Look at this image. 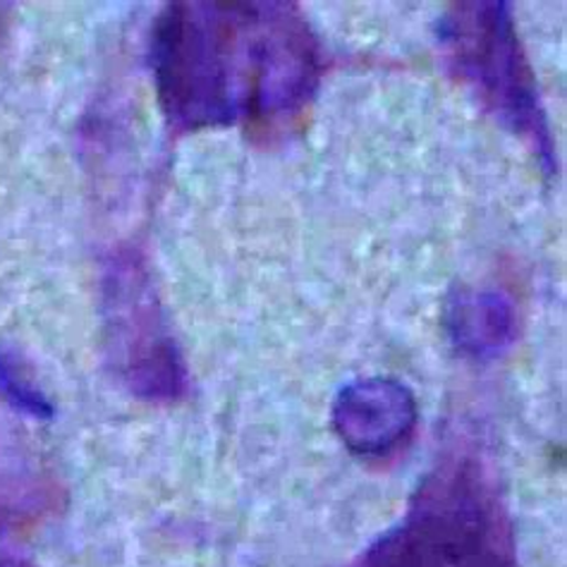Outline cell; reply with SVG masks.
Wrapping results in <instances>:
<instances>
[{
	"mask_svg": "<svg viewBox=\"0 0 567 567\" xmlns=\"http://www.w3.org/2000/svg\"><path fill=\"white\" fill-rule=\"evenodd\" d=\"M0 567H32L27 560L22 558H14V556H6L0 554Z\"/></svg>",
	"mask_w": 567,
	"mask_h": 567,
	"instance_id": "8",
	"label": "cell"
},
{
	"mask_svg": "<svg viewBox=\"0 0 567 567\" xmlns=\"http://www.w3.org/2000/svg\"><path fill=\"white\" fill-rule=\"evenodd\" d=\"M0 391H3V398L10 400L12 408L18 412L37 416V420L53 414L47 395H43L34 385V381L24 374V369L6 354L0 357Z\"/></svg>",
	"mask_w": 567,
	"mask_h": 567,
	"instance_id": "7",
	"label": "cell"
},
{
	"mask_svg": "<svg viewBox=\"0 0 567 567\" xmlns=\"http://www.w3.org/2000/svg\"><path fill=\"white\" fill-rule=\"evenodd\" d=\"M445 63L496 121L529 146L546 175L558 171L556 142L515 12L505 0L447 8L436 29Z\"/></svg>",
	"mask_w": 567,
	"mask_h": 567,
	"instance_id": "3",
	"label": "cell"
},
{
	"mask_svg": "<svg viewBox=\"0 0 567 567\" xmlns=\"http://www.w3.org/2000/svg\"><path fill=\"white\" fill-rule=\"evenodd\" d=\"M333 429L342 445L360 457H385L412 436L420 408L410 388L391 377L348 383L333 402Z\"/></svg>",
	"mask_w": 567,
	"mask_h": 567,
	"instance_id": "5",
	"label": "cell"
},
{
	"mask_svg": "<svg viewBox=\"0 0 567 567\" xmlns=\"http://www.w3.org/2000/svg\"><path fill=\"white\" fill-rule=\"evenodd\" d=\"M103 340L113 374L148 402L187 391V367L163 315L152 278L134 254L117 257L103 278Z\"/></svg>",
	"mask_w": 567,
	"mask_h": 567,
	"instance_id": "4",
	"label": "cell"
},
{
	"mask_svg": "<svg viewBox=\"0 0 567 567\" xmlns=\"http://www.w3.org/2000/svg\"><path fill=\"white\" fill-rule=\"evenodd\" d=\"M152 68L171 127L268 134L292 127L311 106L323 51L295 3L183 0L158 14Z\"/></svg>",
	"mask_w": 567,
	"mask_h": 567,
	"instance_id": "1",
	"label": "cell"
},
{
	"mask_svg": "<svg viewBox=\"0 0 567 567\" xmlns=\"http://www.w3.org/2000/svg\"><path fill=\"white\" fill-rule=\"evenodd\" d=\"M350 567H517L496 474L467 447L447 453L398 525Z\"/></svg>",
	"mask_w": 567,
	"mask_h": 567,
	"instance_id": "2",
	"label": "cell"
},
{
	"mask_svg": "<svg viewBox=\"0 0 567 567\" xmlns=\"http://www.w3.org/2000/svg\"><path fill=\"white\" fill-rule=\"evenodd\" d=\"M443 328L460 354L476 362H491L515 342L517 311L496 290L457 288L445 300Z\"/></svg>",
	"mask_w": 567,
	"mask_h": 567,
	"instance_id": "6",
	"label": "cell"
}]
</instances>
